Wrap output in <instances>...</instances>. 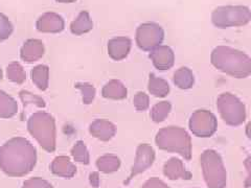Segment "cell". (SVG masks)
Listing matches in <instances>:
<instances>
[{
    "label": "cell",
    "instance_id": "6da1fadb",
    "mask_svg": "<svg viewBox=\"0 0 251 188\" xmlns=\"http://www.w3.org/2000/svg\"><path fill=\"white\" fill-rule=\"evenodd\" d=\"M35 164L36 150L27 140L16 138L0 146V166L7 175H26Z\"/></svg>",
    "mask_w": 251,
    "mask_h": 188
},
{
    "label": "cell",
    "instance_id": "7a4b0ae2",
    "mask_svg": "<svg viewBox=\"0 0 251 188\" xmlns=\"http://www.w3.org/2000/svg\"><path fill=\"white\" fill-rule=\"evenodd\" d=\"M204 176L210 188H224L226 175L219 156L213 152H206L202 157Z\"/></svg>",
    "mask_w": 251,
    "mask_h": 188
},
{
    "label": "cell",
    "instance_id": "3957f363",
    "mask_svg": "<svg viewBox=\"0 0 251 188\" xmlns=\"http://www.w3.org/2000/svg\"><path fill=\"white\" fill-rule=\"evenodd\" d=\"M162 37L160 26L148 23V24L141 25L137 30V41L140 46H150L153 43L159 41Z\"/></svg>",
    "mask_w": 251,
    "mask_h": 188
},
{
    "label": "cell",
    "instance_id": "277c9868",
    "mask_svg": "<svg viewBox=\"0 0 251 188\" xmlns=\"http://www.w3.org/2000/svg\"><path fill=\"white\" fill-rule=\"evenodd\" d=\"M37 28L44 33H58L64 28V20L58 14L45 13L38 19Z\"/></svg>",
    "mask_w": 251,
    "mask_h": 188
},
{
    "label": "cell",
    "instance_id": "5b68a950",
    "mask_svg": "<svg viewBox=\"0 0 251 188\" xmlns=\"http://www.w3.org/2000/svg\"><path fill=\"white\" fill-rule=\"evenodd\" d=\"M153 159H154V153L152 148L147 145L140 146L137 151V158H136L135 165L133 167L131 178L129 179H132L133 176L139 174V172H141L147 167L150 166L153 162Z\"/></svg>",
    "mask_w": 251,
    "mask_h": 188
},
{
    "label": "cell",
    "instance_id": "8992f818",
    "mask_svg": "<svg viewBox=\"0 0 251 188\" xmlns=\"http://www.w3.org/2000/svg\"><path fill=\"white\" fill-rule=\"evenodd\" d=\"M75 166L70 162L68 157H57L51 164L53 174L61 177L70 178L75 174Z\"/></svg>",
    "mask_w": 251,
    "mask_h": 188
},
{
    "label": "cell",
    "instance_id": "52a82bcc",
    "mask_svg": "<svg viewBox=\"0 0 251 188\" xmlns=\"http://www.w3.org/2000/svg\"><path fill=\"white\" fill-rule=\"evenodd\" d=\"M74 34L81 35L83 33H87L92 28V22L90 20L89 14L87 12H82L78 17L70 25Z\"/></svg>",
    "mask_w": 251,
    "mask_h": 188
},
{
    "label": "cell",
    "instance_id": "ba28073f",
    "mask_svg": "<svg viewBox=\"0 0 251 188\" xmlns=\"http://www.w3.org/2000/svg\"><path fill=\"white\" fill-rule=\"evenodd\" d=\"M23 58H35L43 54V43L40 40H28L22 47Z\"/></svg>",
    "mask_w": 251,
    "mask_h": 188
},
{
    "label": "cell",
    "instance_id": "9c48e42d",
    "mask_svg": "<svg viewBox=\"0 0 251 188\" xmlns=\"http://www.w3.org/2000/svg\"><path fill=\"white\" fill-rule=\"evenodd\" d=\"M164 172H166V175L171 179H177L179 177L186 178V174L185 170L183 169L182 164L177 159H172L167 163L166 167H164Z\"/></svg>",
    "mask_w": 251,
    "mask_h": 188
},
{
    "label": "cell",
    "instance_id": "30bf717a",
    "mask_svg": "<svg viewBox=\"0 0 251 188\" xmlns=\"http://www.w3.org/2000/svg\"><path fill=\"white\" fill-rule=\"evenodd\" d=\"M98 166L105 172H111L119 168L120 160L114 156H104L98 160Z\"/></svg>",
    "mask_w": 251,
    "mask_h": 188
},
{
    "label": "cell",
    "instance_id": "8fae6325",
    "mask_svg": "<svg viewBox=\"0 0 251 188\" xmlns=\"http://www.w3.org/2000/svg\"><path fill=\"white\" fill-rule=\"evenodd\" d=\"M73 156L75 157V159L78 162L86 163L87 164L89 161V156L87 153V150H86V146L84 145L83 142H77L75 147L73 148Z\"/></svg>",
    "mask_w": 251,
    "mask_h": 188
},
{
    "label": "cell",
    "instance_id": "7c38bea8",
    "mask_svg": "<svg viewBox=\"0 0 251 188\" xmlns=\"http://www.w3.org/2000/svg\"><path fill=\"white\" fill-rule=\"evenodd\" d=\"M13 31V25L3 14L0 13V40H4L10 37Z\"/></svg>",
    "mask_w": 251,
    "mask_h": 188
},
{
    "label": "cell",
    "instance_id": "4fadbf2b",
    "mask_svg": "<svg viewBox=\"0 0 251 188\" xmlns=\"http://www.w3.org/2000/svg\"><path fill=\"white\" fill-rule=\"evenodd\" d=\"M22 188H52V186L41 178H33L25 181Z\"/></svg>",
    "mask_w": 251,
    "mask_h": 188
},
{
    "label": "cell",
    "instance_id": "5bb4252c",
    "mask_svg": "<svg viewBox=\"0 0 251 188\" xmlns=\"http://www.w3.org/2000/svg\"><path fill=\"white\" fill-rule=\"evenodd\" d=\"M143 188H169L163 182L159 181L158 179H151L148 181Z\"/></svg>",
    "mask_w": 251,
    "mask_h": 188
},
{
    "label": "cell",
    "instance_id": "9a60e30c",
    "mask_svg": "<svg viewBox=\"0 0 251 188\" xmlns=\"http://www.w3.org/2000/svg\"><path fill=\"white\" fill-rule=\"evenodd\" d=\"M245 164H246V167L249 171V177L246 180V187H250L251 186V156L246 160Z\"/></svg>",
    "mask_w": 251,
    "mask_h": 188
},
{
    "label": "cell",
    "instance_id": "2e32d148",
    "mask_svg": "<svg viewBox=\"0 0 251 188\" xmlns=\"http://www.w3.org/2000/svg\"><path fill=\"white\" fill-rule=\"evenodd\" d=\"M90 182L94 187L99 186V175L97 172H93V174L90 175Z\"/></svg>",
    "mask_w": 251,
    "mask_h": 188
},
{
    "label": "cell",
    "instance_id": "e0dca14e",
    "mask_svg": "<svg viewBox=\"0 0 251 188\" xmlns=\"http://www.w3.org/2000/svg\"><path fill=\"white\" fill-rule=\"evenodd\" d=\"M57 1H60V2H73V1H75V0H57Z\"/></svg>",
    "mask_w": 251,
    "mask_h": 188
},
{
    "label": "cell",
    "instance_id": "ac0fdd59",
    "mask_svg": "<svg viewBox=\"0 0 251 188\" xmlns=\"http://www.w3.org/2000/svg\"><path fill=\"white\" fill-rule=\"evenodd\" d=\"M250 137H251V132H250Z\"/></svg>",
    "mask_w": 251,
    "mask_h": 188
}]
</instances>
